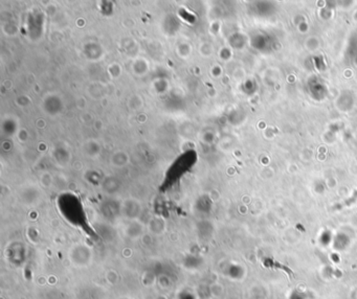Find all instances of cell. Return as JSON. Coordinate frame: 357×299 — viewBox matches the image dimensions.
Returning <instances> with one entry per match:
<instances>
[{"mask_svg": "<svg viewBox=\"0 0 357 299\" xmlns=\"http://www.w3.org/2000/svg\"><path fill=\"white\" fill-rule=\"evenodd\" d=\"M121 299H133V298H129V297H123Z\"/></svg>", "mask_w": 357, "mask_h": 299, "instance_id": "obj_11", "label": "cell"}, {"mask_svg": "<svg viewBox=\"0 0 357 299\" xmlns=\"http://www.w3.org/2000/svg\"><path fill=\"white\" fill-rule=\"evenodd\" d=\"M6 257H8L9 262L19 266L23 264L26 258V249L22 245V243H13L8 247L6 250Z\"/></svg>", "mask_w": 357, "mask_h": 299, "instance_id": "obj_4", "label": "cell"}, {"mask_svg": "<svg viewBox=\"0 0 357 299\" xmlns=\"http://www.w3.org/2000/svg\"><path fill=\"white\" fill-rule=\"evenodd\" d=\"M97 229L98 235H100V237H102L103 239L106 240V242H112V240H114L116 233L110 225L100 224L97 226Z\"/></svg>", "mask_w": 357, "mask_h": 299, "instance_id": "obj_7", "label": "cell"}, {"mask_svg": "<svg viewBox=\"0 0 357 299\" xmlns=\"http://www.w3.org/2000/svg\"><path fill=\"white\" fill-rule=\"evenodd\" d=\"M121 183L118 179L114 177H107L105 178L102 182V188L103 191L109 194V196H114L118 191H120Z\"/></svg>", "mask_w": 357, "mask_h": 299, "instance_id": "obj_6", "label": "cell"}, {"mask_svg": "<svg viewBox=\"0 0 357 299\" xmlns=\"http://www.w3.org/2000/svg\"><path fill=\"white\" fill-rule=\"evenodd\" d=\"M143 207L140 201L130 198L122 203V214L129 221H135L140 218Z\"/></svg>", "mask_w": 357, "mask_h": 299, "instance_id": "obj_3", "label": "cell"}, {"mask_svg": "<svg viewBox=\"0 0 357 299\" xmlns=\"http://www.w3.org/2000/svg\"><path fill=\"white\" fill-rule=\"evenodd\" d=\"M92 257H94V252L89 246L85 244H76L68 252L70 263L77 268L87 267L91 263Z\"/></svg>", "mask_w": 357, "mask_h": 299, "instance_id": "obj_1", "label": "cell"}, {"mask_svg": "<svg viewBox=\"0 0 357 299\" xmlns=\"http://www.w3.org/2000/svg\"><path fill=\"white\" fill-rule=\"evenodd\" d=\"M100 211L107 221H114L122 214V203L114 198H108L101 203Z\"/></svg>", "mask_w": 357, "mask_h": 299, "instance_id": "obj_2", "label": "cell"}, {"mask_svg": "<svg viewBox=\"0 0 357 299\" xmlns=\"http://www.w3.org/2000/svg\"><path fill=\"white\" fill-rule=\"evenodd\" d=\"M149 230L155 236L162 235L166 230V222L162 218H153L149 222Z\"/></svg>", "mask_w": 357, "mask_h": 299, "instance_id": "obj_8", "label": "cell"}, {"mask_svg": "<svg viewBox=\"0 0 357 299\" xmlns=\"http://www.w3.org/2000/svg\"><path fill=\"white\" fill-rule=\"evenodd\" d=\"M125 235L131 239H137L144 235V225L137 220L130 221V223L125 229Z\"/></svg>", "mask_w": 357, "mask_h": 299, "instance_id": "obj_5", "label": "cell"}, {"mask_svg": "<svg viewBox=\"0 0 357 299\" xmlns=\"http://www.w3.org/2000/svg\"><path fill=\"white\" fill-rule=\"evenodd\" d=\"M128 155L124 152H117L115 154L112 155L111 158V162L112 164L117 167H122L125 166L128 164Z\"/></svg>", "mask_w": 357, "mask_h": 299, "instance_id": "obj_9", "label": "cell"}, {"mask_svg": "<svg viewBox=\"0 0 357 299\" xmlns=\"http://www.w3.org/2000/svg\"><path fill=\"white\" fill-rule=\"evenodd\" d=\"M156 299H167L164 296H158Z\"/></svg>", "mask_w": 357, "mask_h": 299, "instance_id": "obj_10", "label": "cell"}]
</instances>
